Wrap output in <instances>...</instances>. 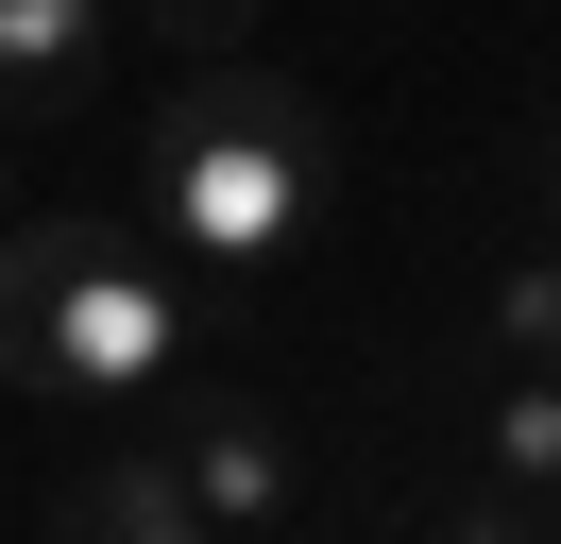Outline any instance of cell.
<instances>
[{"instance_id": "4fadbf2b", "label": "cell", "mask_w": 561, "mask_h": 544, "mask_svg": "<svg viewBox=\"0 0 561 544\" xmlns=\"http://www.w3.org/2000/svg\"><path fill=\"white\" fill-rule=\"evenodd\" d=\"M545 392H561V358H545Z\"/></svg>"}, {"instance_id": "30bf717a", "label": "cell", "mask_w": 561, "mask_h": 544, "mask_svg": "<svg viewBox=\"0 0 561 544\" xmlns=\"http://www.w3.org/2000/svg\"><path fill=\"white\" fill-rule=\"evenodd\" d=\"M425 544H561V528H545V510H527V494H459V510H443V528H425Z\"/></svg>"}, {"instance_id": "277c9868", "label": "cell", "mask_w": 561, "mask_h": 544, "mask_svg": "<svg viewBox=\"0 0 561 544\" xmlns=\"http://www.w3.org/2000/svg\"><path fill=\"white\" fill-rule=\"evenodd\" d=\"M103 34L119 0H0V120H69L103 86Z\"/></svg>"}, {"instance_id": "5b68a950", "label": "cell", "mask_w": 561, "mask_h": 544, "mask_svg": "<svg viewBox=\"0 0 561 544\" xmlns=\"http://www.w3.org/2000/svg\"><path fill=\"white\" fill-rule=\"evenodd\" d=\"M103 256V204H51V222H0V374L35 358V324H51V290Z\"/></svg>"}, {"instance_id": "3957f363", "label": "cell", "mask_w": 561, "mask_h": 544, "mask_svg": "<svg viewBox=\"0 0 561 544\" xmlns=\"http://www.w3.org/2000/svg\"><path fill=\"white\" fill-rule=\"evenodd\" d=\"M171 358V290H137V256H85L69 290H51V324H35V358H18V392H51V408H85V392H119V374H153Z\"/></svg>"}, {"instance_id": "5bb4252c", "label": "cell", "mask_w": 561, "mask_h": 544, "mask_svg": "<svg viewBox=\"0 0 561 544\" xmlns=\"http://www.w3.org/2000/svg\"><path fill=\"white\" fill-rule=\"evenodd\" d=\"M545 528H561V494H545Z\"/></svg>"}, {"instance_id": "7c38bea8", "label": "cell", "mask_w": 561, "mask_h": 544, "mask_svg": "<svg viewBox=\"0 0 561 544\" xmlns=\"http://www.w3.org/2000/svg\"><path fill=\"white\" fill-rule=\"evenodd\" d=\"M0 222H18V154H0Z\"/></svg>"}, {"instance_id": "52a82bcc", "label": "cell", "mask_w": 561, "mask_h": 544, "mask_svg": "<svg viewBox=\"0 0 561 544\" xmlns=\"http://www.w3.org/2000/svg\"><path fill=\"white\" fill-rule=\"evenodd\" d=\"M493 494H527V510L561 494V392H545V374L493 392Z\"/></svg>"}, {"instance_id": "9c48e42d", "label": "cell", "mask_w": 561, "mask_h": 544, "mask_svg": "<svg viewBox=\"0 0 561 544\" xmlns=\"http://www.w3.org/2000/svg\"><path fill=\"white\" fill-rule=\"evenodd\" d=\"M119 18H137V34H171V52H239L273 0H119Z\"/></svg>"}, {"instance_id": "ba28073f", "label": "cell", "mask_w": 561, "mask_h": 544, "mask_svg": "<svg viewBox=\"0 0 561 544\" xmlns=\"http://www.w3.org/2000/svg\"><path fill=\"white\" fill-rule=\"evenodd\" d=\"M493 358H511V374L561 358V256H511V272H493Z\"/></svg>"}, {"instance_id": "6da1fadb", "label": "cell", "mask_w": 561, "mask_h": 544, "mask_svg": "<svg viewBox=\"0 0 561 544\" xmlns=\"http://www.w3.org/2000/svg\"><path fill=\"white\" fill-rule=\"evenodd\" d=\"M153 170H171V204H187L205 256H255V238H289V204L323 188V102L273 86L255 52H205L187 102L153 120Z\"/></svg>"}, {"instance_id": "8fae6325", "label": "cell", "mask_w": 561, "mask_h": 544, "mask_svg": "<svg viewBox=\"0 0 561 544\" xmlns=\"http://www.w3.org/2000/svg\"><path fill=\"white\" fill-rule=\"evenodd\" d=\"M527 188H545V222H561V120H545V136H527Z\"/></svg>"}, {"instance_id": "8992f818", "label": "cell", "mask_w": 561, "mask_h": 544, "mask_svg": "<svg viewBox=\"0 0 561 544\" xmlns=\"http://www.w3.org/2000/svg\"><path fill=\"white\" fill-rule=\"evenodd\" d=\"M69 544H205V510L171 494V442H119V460L69 494Z\"/></svg>"}, {"instance_id": "7a4b0ae2", "label": "cell", "mask_w": 561, "mask_h": 544, "mask_svg": "<svg viewBox=\"0 0 561 544\" xmlns=\"http://www.w3.org/2000/svg\"><path fill=\"white\" fill-rule=\"evenodd\" d=\"M171 494L205 510V544H289V528H307V426L255 408V392L187 408V426H171Z\"/></svg>"}]
</instances>
